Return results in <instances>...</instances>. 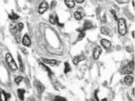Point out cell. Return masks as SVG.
Listing matches in <instances>:
<instances>
[{"instance_id": "ac0fdd59", "label": "cell", "mask_w": 135, "mask_h": 101, "mask_svg": "<svg viewBox=\"0 0 135 101\" xmlns=\"http://www.w3.org/2000/svg\"><path fill=\"white\" fill-rule=\"evenodd\" d=\"M2 93L3 94L4 99L5 101H9L11 98V94L9 93L6 92L4 90L2 91Z\"/></svg>"}, {"instance_id": "7402d4cb", "label": "cell", "mask_w": 135, "mask_h": 101, "mask_svg": "<svg viewBox=\"0 0 135 101\" xmlns=\"http://www.w3.org/2000/svg\"><path fill=\"white\" fill-rule=\"evenodd\" d=\"M54 101H67V99L65 98L62 97L61 96H56L54 99Z\"/></svg>"}, {"instance_id": "8992f818", "label": "cell", "mask_w": 135, "mask_h": 101, "mask_svg": "<svg viewBox=\"0 0 135 101\" xmlns=\"http://www.w3.org/2000/svg\"><path fill=\"white\" fill-rule=\"evenodd\" d=\"M22 43L24 46L29 47L31 45V39L27 34H25L23 36L22 39Z\"/></svg>"}, {"instance_id": "1f68e13d", "label": "cell", "mask_w": 135, "mask_h": 101, "mask_svg": "<svg viewBox=\"0 0 135 101\" xmlns=\"http://www.w3.org/2000/svg\"><path fill=\"white\" fill-rule=\"evenodd\" d=\"M94 95H95V99H96V100H97V101H99V99H98V91H96V92H95V93H94Z\"/></svg>"}, {"instance_id": "44dd1931", "label": "cell", "mask_w": 135, "mask_h": 101, "mask_svg": "<svg viewBox=\"0 0 135 101\" xmlns=\"http://www.w3.org/2000/svg\"><path fill=\"white\" fill-rule=\"evenodd\" d=\"M18 30L19 33H21L23 29H24V24L22 22H19L18 24H17Z\"/></svg>"}, {"instance_id": "484cf974", "label": "cell", "mask_w": 135, "mask_h": 101, "mask_svg": "<svg viewBox=\"0 0 135 101\" xmlns=\"http://www.w3.org/2000/svg\"><path fill=\"white\" fill-rule=\"evenodd\" d=\"M79 31L80 32V34H79V36H78V39L79 40H80L84 37L85 33H84V31H82V30H80V31Z\"/></svg>"}, {"instance_id": "d4e9b609", "label": "cell", "mask_w": 135, "mask_h": 101, "mask_svg": "<svg viewBox=\"0 0 135 101\" xmlns=\"http://www.w3.org/2000/svg\"><path fill=\"white\" fill-rule=\"evenodd\" d=\"M101 32L102 34L105 35H107L109 34V31L106 28L103 27L101 28Z\"/></svg>"}, {"instance_id": "83f0119b", "label": "cell", "mask_w": 135, "mask_h": 101, "mask_svg": "<svg viewBox=\"0 0 135 101\" xmlns=\"http://www.w3.org/2000/svg\"><path fill=\"white\" fill-rule=\"evenodd\" d=\"M111 12L112 14V15H113V17H114V18L115 19V20H118V17L117 16L116 13V12H115V10H111Z\"/></svg>"}, {"instance_id": "74e56055", "label": "cell", "mask_w": 135, "mask_h": 101, "mask_svg": "<svg viewBox=\"0 0 135 101\" xmlns=\"http://www.w3.org/2000/svg\"><path fill=\"white\" fill-rule=\"evenodd\" d=\"M132 34H133V37H134V31H133V33H132Z\"/></svg>"}, {"instance_id": "d6986e66", "label": "cell", "mask_w": 135, "mask_h": 101, "mask_svg": "<svg viewBox=\"0 0 135 101\" xmlns=\"http://www.w3.org/2000/svg\"><path fill=\"white\" fill-rule=\"evenodd\" d=\"M74 17L77 20H80L82 19V15L80 12L76 11L74 13Z\"/></svg>"}, {"instance_id": "f1b7e54d", "label": "cell", "mask_w": 135, "mask_h": 101, "mask_svg": "<svg viewBox=\"0 0 135 101\" xmlns=\"http://www.w3.org/2000/svg\"><path fill=\"white\" fill-rule=\"evenodd\" d=\"M55 22H56V23L58 24V25L60 26V27H63V24H61V23L59 22V19H58V17H57V16H56V18H55Z\"/></svg>"}, {"instance_id": "e575fe53", "label": "cell", "mask_w": 135, "mask_h": 101, "mask_svg": "<svg viewBox=\"0 0 135 101\" xmlns=\"http://www.w3.org/2000/svg\"><path fill=\"white\" fill-rule=\"evenodd\" d=\"M127 50L129 52H131V51H132V50L130 48V47H127Z\"/></svg>"}, {"instance_id": "9c48e42d", "label": "cell", "mask_w": 135, "mask_h": 101, "mask_svg": "<svg viewBox=\"0 0 135 101\" xmlns=\"http://www.w3.org/2000/svg\"><path fill=\"white\" fill-rule=\"evenodd\" d=\"M10 32L11 33V34L14 36H15L16 34L19 33L18 30L17 24H15L14 23L11 24L10 25Z\"/></svg>"}, {"instance_id": "f546056e", "label": "cell", "mask_w": 135, "mask_h": 101, "mask_svg": "<svg viewBox=\"0 0 135 101\" xmlns=\"http://www.w3.org/2000/svg\"><path fill=\"white\" fill-rule=\"evenodd\" d=\"M56 2L55 1H52L51 2V4L50 8L51 9H53L56 6Z\"/></svg>"}, {"instance_id": "2e32d148", "label": "cell", "mask_w": 135, "mask_h": 101, "mask_svg": "<svg viewBox=\"0 0 135 101\" xmlns=\"http://www.w3.org/2000/svg\"><path fill=\"white\" fill-rule=\"evenodd\" d=\"M8 17L11 20H16L19 19V16L15 12H12L9 15Z\"/></svg>"}, {"instance_id": "8fae6325", "label": "cell", "mask_w": 135, "mask_h": 101, "mask_svg": "<svg viewBox=\"0 0 135 101\" xmlns=\"http://www.w3.org/2000/svg\"><path fill=\"white\" fill-rule=\"evenodd\" d=\"M86 59V57L84 55H81L79 56H75L73 60V63L74 64L77 65L80 62L82 61V60H84Z\"/></svg>"}, {"instance_id": "4fadbf2b", "label": "cell", "mask_w": 135, "mask_h": 101, "mask_svg": "<svg viewBox=\"0 0 135 101\" xmlns=\"http://www.w3.org/2000/svg\"><path fill=\"white\" fill-rule=\"evenodd\" d=\"M93 27L92 24L89 21H86L84 24V27L82 30V31H86L88 29H90Z\"/></svg>"}, {"instance_id": "9a60e30c", "label": "cell", "mask_w": 135, "mask_h": 101, "mask_svg": "<svg viewBox=\"0 0 135 101\" xmlns=\"http://www.w3.org/2000/svg\"><path fill=\"white\" fill-rule=\"evenodd\" d=\"M64 2L67 7L70 8H72L74 7L75 2L74 0H64Z\"/></svg>"}, {"instance_id": "603a6c76", "label": "cell", "mask_w": 135, "mask_h": 101, "mask_svg": "<svg viewBox=\"0 0 135 101\" xmlns=\"http://www.w3.org/2000/svg\"><path fill=\"white\" fill-rule=\"evenodd\" d=\"M40 64L46 70V71L48 72L49 75H50V76H51V75H52V72H51V70H50V69L48 67H47L46 65H45L44 64L42 63H41Z\"/></svg>"}, {"instance_id": "f35d334b", "label": "cell", "mask_w": 135, "mask_h": 101, "mask_svg": "<svg viewBox=\"0 0 135 101\" xmlns=\"http://www.w3.org/2000/svg\"><path fill=\"white\" fill-rule=\"evenodd\" d=\"M87 101H94V100H93V99H89V100H87Z\"/></svg>"}, {"instance_id": "277c9868", "label": "cell", "mask_w": 135, "mask_h": 101, "mask_svg": "<svg viewBox=\"0 0 135 101\" xmlns=\"http://www.w3.org/2000/svg\"><path fill=\"white\" fill-rule=\"evenodd\" d=\"M34 86L36 88L38 94L41 95L45 90L44 86L43 84L38 80H36L34 82Z\"/></svg>"}, {"instance_id": "d6a6232c", "label": "cell", "mask_w": 135, "mask_h": 101, "mask_svg": "<svg viewBox=\"0 0 135 101\" xmlns=\"http://www.w3.org/2000/svg\"><path fill=\"white\" fill-rule=\"evenodd\" d=\"M22 51L23 52V53H24L25 55H26L27 54V50L25 48H23L22 49Z\"/></svg>"}, {"instance_id": "30bf717a", "label": "cell", "mask_w": 135, "mask_h": 101, "mask_svg": "<svg viewBox=\"0 0 135 101\" xmlns=\"http://www.w3.org/2000/svg\"><path fill=\"white\" fill-rule=\"evenodd\" d=\"M25 90L23 89H19L17 90V95L19 99L21 101L24 100Z\"/></svg>"}, {"instance_id": "e0dca14e", "label": "cell", "mask_w": 135, "mask_h": 101, "mask_svg": "<svg viewBox=\"0 0 135 101\" xmlns=\"http://www.w3.org/2000/svg\"><path fill=\"white\" fill-rule=\"evenodd\" d=\"M43 61L45 63L50 65H55L57 63V61L56 60H53V59H49L46 58H43Z\"/></svg>"}, {"instance_id": "4dcf8cb0", "label": "cell", "mask_w": 135, "mask_h": 101, "mask_svg": "<svg viewBox=\"0 0 135 101\" xmlns=\"http://www.w3.org/2000/svg\"><path fill=\"white\" fill-rule=\"evenodd\" d=\"M27 101H36V100L34 98L32 97H30L28 98Z\"/></svg>"}, {"instance_id": "ffe728a7", "label": "cell", "mask_w": 135, "mask_h": 101, "mask_svg": "<svg viewBox=\"0 0 135 101\" xmlns=\"http://www.w3.org/2000/svg\"><path fill=\"white\" fill-rule=\"evenodd\" d=\"M70 70H71V68H70V65L67 62H66L65 63V68L64 70V73L66 74L67 73L70 71Z\"/></svg>"}, {"instance_id": "d590c367", "label": "cell", "mask_w": 135, "mask_h": 101, "mask_svg": "<svg viewBox=\"0 0 135 101\" xmlns=\"http://www.w3.org/2000/svg\"><path fill=\"white\" fill-rule=\"evenodd\" d=\"M0 101H3L2 99V93L0 91Z\"/></svg>"}, {"instance_id": "ba28073f", "label": "cell", "mask_w": 135, "mask_h": 101, "mask_svg": "<svg viewBox=\"0 0 135 101\" xmlns=\"http://www.w3.org/2000/svg\"><path fill=\"white\" fill-rule=\"evenodd\" d=\"M100 43L102 45L105 49H109L111 46V43L107 39H102L101 40Z\"/></svg>"}, {"instance_id": "52a82bcc", "label": "cell", "mask_w": 135, "mask_h": 101, "mask_svg": "<svg viewBox=\"0 0 135 101\" xmlns=\"http://www.w3.org/2000/svg\"><path fill=\"white\" fill-rule=\"evenodd\" d=\"M102 52V49L101 47L99 46H97L94 48L93 52V57L94 59L97 60L99 57L100 55H101Z\"/></svg>"}, {"instance_id": "7a4b0ae2", "label": "cell", "mask_w": 135, "mask_h": 101, "mask_svg": "<svg viewBox=\"0 0 135 101\" xmlns=\"http://www.w3.org/2000/svg\"><path fill=\"white\" fill-rule=\"evenodd\" d=\"M118 31L121 36L125 35L127 33V26L124 19H120L118 22Z\"/></svg>"}, {"instance_id": "cb8c5ba5", "label": "cell", "mask_w": 135, "mask_h": 101, "mask_svg": "<svg viewBox=\"0 0 135 101\" xmlns=\"http://www.w3.org/2000/svg\"><path fill=\"white\" fill-rule=\"evenodd\" d=\"M22 80H23V77L19 76L15 79V82L16 84L19 85L21 82H22Z\"/></svg>"}, {"instance_id": "6da1fadb", "label": "cell", "mask_w": 135, "mask_h": 101, "mask_svg": "<svg viewBox=\"0 0 135 101\" xmlns=\"http://www.w3.org/2000/svg\"><path fill=\"white\" fill-rule=\"evenodd\" d=\"M5 59L9 67L13 71L17 70L18 68L17 64L11 54L7 53L5 56Z\"/></svg>"}, {"instance_id": "8d00e7d4", "label": "cell", "mask_w": 135, "mask_h": 101, "mask_svg": "<svg viewBox=\"0 0 135 101\" xmlns=\"http://www.w3.org/2000/svg\"><path fill=\"white\" fill-rule=\"evenodd\" d=\"M102 101H108V100L106 98H104L103 99H102Z\"/></svg>"}, {"instance_id": "3957f363", "label": "cell", "mask_w": 135, "mask_h": 101, "mask_svg": "<svg viewBox=\"0 0 135 101\" xmlns=\"http://www.w3.org/2000/svg\"><path fill=\"white\" fill-rule=\"evenodd\" d=\"M134 61H131L128 63L124 67H123L122 72L124 74H132L134 71Z\"/></svg>"}, {"instance_id": "836d02e7", "label": "cell", "mask_w": 135, "mask_h": 101, "mask_svg": "<svg viewBox=\"0 0 135 101\" xmlns=\"http://www.w3.org/2000/svg\"><path fill=\"white\" fill-rule=\"evenodd\" d=\"M77 3H82L84 2L85 0H75Z\"/></svg>"}, {"instance_id": "7c38bea8", "label": "cell", "mask_w": 135, "mask_h": 101, "mask_svg": "<svg viewBox=\"0 0 135 101\" xmlns=\"http://www.w3.org/2000/svg\"><path fill=\"white\" fill-rule=\"evenodd\" d=\"M124 82L127 85H131L134 82V78L130 75H127L124 78Z\"/></svg>"}, {"instance_id": "4316f807", "label": "cell", "mask_w": 135, "mask_h": 101, "mask_svg": "<svg viewBox=\"0 0 135 101\" xmlns=\"http://www.w3.org/2000/svg\"><path fill=\"white\" fill-rule=\"evenodd\" d=\"M49 22H50V23L52 24H55L56 23L55 22V19L54 17H53V16L52 15H51L49 16Z\"/></svg>"}, {"instance_id": "5bb4252c", "label": "cell", "mask_w": 135, "mask_h": 101, "mask_svg": "<svg viewBox=\"0 0 135 101\" xmlns=\"http://www.w3.org/2000/svg\"><path fill=\"white\" fill-rule=\"evenodd\" d=\"M17 57H18V62H19V66L20 70H21V72H23L24 71V64H23V61H22V57H21L20 55H19V54L18 55Z\"/></svg>"}, {"instance_id": "5b68a950", "label": "cell", "mask_w": 135, "mask_h": 101, "mask_svg": "<svg viewBox=\"0 0 135 101\" xmlns=\"http://www.w3.org/2000/svg\"><path fill=\"white\" fill-rule=\"evenodd\" d=\"M49 5L47 2L43 1L41 3L38 7V12L40 14H43L48 10Z\"/></svg>"}]
</instances>
